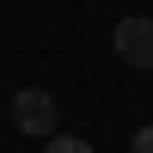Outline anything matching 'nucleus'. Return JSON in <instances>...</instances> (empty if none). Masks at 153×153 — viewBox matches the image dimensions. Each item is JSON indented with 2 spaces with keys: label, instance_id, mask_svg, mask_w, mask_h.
<instances>
[{
  "label": "nucleus",
  "instance_id": "obj_1",
  "mask_svg": "<svg viewBox=\"0 0 153 153\" xmlns=\"http://www.w3.org/2000/svg\"><path fill=\"white\" fill-rule=\"evenodd\" d=\"M12 123H19V135L49 141V135H55V98H49V92H37V86H25V92L12 98Z\"/></svg>",
  "mask_w": 153,
  "mask_h": 153
},
{
  "label": "nucleus",
  "instance_id": "obj_2",
  "mask_svg": "<svg viewBox=\"0 0 153 153\" xmlns=\"http://www.w3.org/2000/svg\"><path fill=\"white\" fill-rule=\"evenodd\" d=\"M110 43H117V55L129 68H153V19H123L110 31Z\"/></svg>",
  "mask_w": 153,
  "mask_h": 153
},
{
  "label": "nucleus",
  "instance_id": "obj_3",
  "mask_svg": "<svg viewBox=\"0 0 153 153\" xmlns=\"http://www.w3.org/2000/svg\"><path fill=\"white\" fill-rule=\"evenodd\" d=\"M43 153H92V147H86L80 135H49V147H43Z\"/></svg>",
  "mask_w": 153,
  "mask_h": 153
},
{
  "label": "nucleus",
  "instance_id": "obj_4",
  "mask_svg": "<svg viewBox=\"0 0 153 153\" xmlns=\"http://www.w3.org/2000/svg\"><path fill=\"white\" fill-rule=\"evenodd\" d=\"M129 153H153V123H147V129H135V141H129Z\"/></svg>",
  "mask_w": 153,
  "mask_h": 153
}]
</instances>
